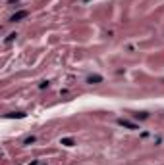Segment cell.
<instances>
[{
    "instance_id": "2",
    "label": "cell",
    "mask_w": 164,
    "mask_h": 165,
    "mask_svg": "<svg viewBox=\"0 0 164 165\" xmlns=\"http://www.w3.org/2000/svg\"><path fill=\"white\" fill-rule=\"evenodd\" d=\"M6 117H25V113H21V111H18V113H8Z\"/></svg>"
},
{
    "instance_id": "5",
    "label": "cell",
    "mask_w": 164,
    "mask_h": 165,
    "mask_svg": "<svg viewBox=\"0 0 164 165\" xmlns=\"http://www.w3.org/2000/svg\"><path fill=\"white\" fill-rule=\"evenodd\" d=\"M62 144H66V146H71V140H70V138H66V140H62Z\"/></svg>"
},
{
    "instance_id": "4",
    "label": "cell",
    "mask_w": 164,
    "mask_h": 165,
    "mask_svg": "<svg viewBox=\"0 0 164 165\" xmlns=\"http://www.w3.org/2000/svg\"><path fill=\"white\" fill-rule=\"evenodd\" d=\"M35 140H37V138H35V136H29V138H25V144H33V142H35Z\"/></svg>"
},
{
    "instance_id": "6",
    "label": "cell",
    "mask_w": 164,
    "mask_h": 165,
    "mask_svg": "<svg viewBox=\"0 0 164 165\" xmlns=\"http://www.w3.org/2000/svg\"><path fill=\"white\" fill-rule=\"evenodd\" d=\"M93 81H100V77H97V75H95V77H89V82H93Z\"/></svg>"
},
{
    "instance_id": "3",
    "label": "cell",
    "mask_w": 164,
    "mask_h": 165,
    "mask_svg": "<svg viewBox=\"0 0 164 165\" xmlns=\"http://www.w3.org/2000/svg\"><path fill=\"white\" fill-rule=\"evenodd\" d=\"M14 38H16V33H10V35H8V38H6V42H12Z\"/></svg>"
},
{
    "instance_id": "1",
    "label": "cell",
    "mask_w": 164,
    "mask_h": 165,
    "mask_svg": "<svg viewBox=\"0 0 164 165\" xmlns=\"http://www.w3.org/2000/svg\"><path fill=\"white\" fill-rule=\"evenodd\" d=\"M27 15H29V12H27V10H21V12H18V14H14V15H12V17H10V21H12V23L21 21V19H25Z\"/></svg>"
}]
</instances>
